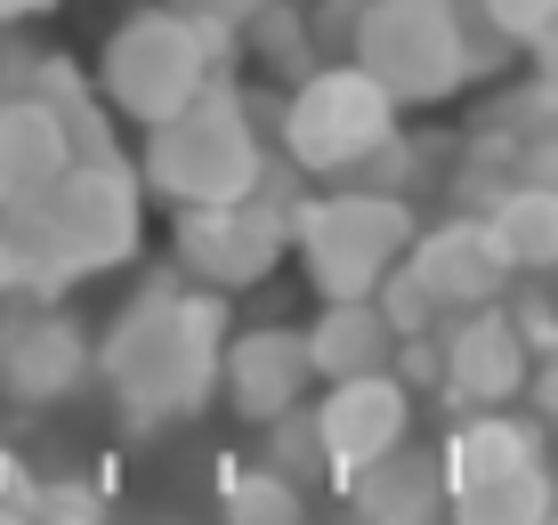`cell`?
Segmentation results:
<instances>
[{"label":"cell","mask_w":558,"mask_h":525,"mask_svg":"<svg viewBox=\"0 0 558 525\" xmlns=\"http://www.w3.org/2000/svg\"><path fill=\"white\" fill-rule=\"evenodd\" d=\"M57 267L41 259V243L25 235V219L16 210H0V307H16V300H57Z\"/></svg>","instance_id":"cell-24"},{"label":"cell","mask_w":558,"mask_h":525,"mask_svg":"<svg viewBox=\"0 0 558 525\" xmlns=\"http://www.w3.org/2000/svg\"><path fill=\"white\" fill-rule=\"evenodd\" d=\"M25 517L33 525H106V501L89 485H41V493H25Z\"/></svg>","instance_id":"cell-28"},{"label":"cell","mask_w":558,"mask_h":525,"mask_svg":"<svg viewBox=\"0 0 558 525\" xmlns=\"http://www.w3.org/2000/svg\"><path fill=\"white\" fill-rule=\"evenodd\" d=\"M373 316L389 323V340H429L437 323H446V316H437V300H429V291H421V276H413L405 259H397L389 276L373 283Z\"/></svg>","instance_id":"cell-25"},{"label":"cell","mask_w":558,"mask_h":525,"mask_svg":"<svg viewBox=\"0 0 558 525\" xmlns=\"http://www.w3.org/2000/svg\"><path fill=\"white\" fill-rule=\"evenodd\" d=\"M300 340H307V373L324 388L332 380H373V373H389V356H397V340H389V323L373 316V300H324Z\"/></svg>","instance_id":"cell-17"},{"label":"cell","mask_w":558,"mask_h":525,"mask_svg":"<svg viewBox=\"0 0 558 525\" xmlns=\"http://www.w3.org/2000/svg\"><path fill=\"white\" fill-rule=\"evenodd\" d=\"M526 420H558V356H534L526 364Z\"/></svg>","instance_id":"cell-32"},{"label":"cell","mask_w":558,"mask_h":525,"mask_svg":"<svg viewBox=\"0 0 558 525\" xmlns=\"http://www.w3.org/2000/svg\"><path fill=\"white\" fill-rule=\"evenodd\" d=\"M16 219L41 243V259L57 267V283L106 276V267H130L146 243V186L122 154H98V162H65V179L33 210H16Z\"/></svg>","instance_id":"cell-4"},{"label":"cell","mask_w":558,"mask_h":525,"mask_svg":"<svg viewBox=\"0 0 558 525\" xmlns=\"http://www.w3.org/2000/svg\"><path fill=\"white\" fill-rule=\"evenodd\" d=\"M550 510H558L550 461H534V469H502V477H486V485L446 493V525H543Z\"/></svg>","instance_id":"cell-18"},{"label":"cell","mask_w":558,"mask_h":525,"mask_svg":"<svg viewBox=\"0 0 558 525\" xmlns=\"http://www.w3.org/2000/svg\"><path fill=\"white\" fill-rule=\"evenodd\" d=\"M0 525H33L25 517V493H0Z\"/></svg>","instance_id":"cell-34"},{"label":"cell","mask_w":558,"mask_h":525,"mask_svg":"<svg viewBox=\"0 0 558 525\" xmlns=\"http://www.w3.org/2000/svg\"><path fill=\"white\" fill-rule=\"evenodd\" d=\"M437 396L461 413H510L526 396V340L510 332L502 307H470V316H446L437 323Z\"/></svg>","instance_id":"cell-10"},{"label":"cell","mask_w":558,"mask_h":525,"mask_svg":"<svg viewBox=\"0 0 558 525\" xmlns=\"http://www.w3.org/2000/svg\"><path fill=\"white\" fill-rule=\"evenodd\" d=\"M276 138H283V170L349 186L356 170L373 162V146L397 138V106L364 82L356 65H316L307 82H292V97H283Z\"/></svg>","instance_id":"cell-7"},{"label":"cell","mask_w":558,"mask_h":525,"mask_svg":"<svg viewBox=\"0 0 558 525\" xmlns=\"http://www.w3.org/2000/svg\"><path fill=\"white\" fill-rule=\"evenodd\" d=\"M349 65L389 97L397 113L446 106V97L470 89V73H461V33H453L446 0H364Z\"/></svg>","instance_id":"cell-8"},{"label":"cell","mask_w":558,"mask_h":525,"mask_svg":"<svg viewBox=\"0 0 558 525\" xmlns=\"http://www.w3.org/2000/svg\"><path fill=\"white\" fill-rule=\"evenodd\" d=\"M349 485V517L356 525H446V469H437L429 444H397L373 469L340 477Z\"/></svg>","instance_id":"cell-14"},{"label":"cell","mask_w":558,"mask_h":525,"mask_svg":"<svg viewBox=\"0 0 558 525\" xmlns=\"http://www.w3.org/2000/svg\"><path fill=\"white\" fill-rule=\"evenodd\" d=\"M219 347H227V300L195 291L179 267H162V276H146L122 300L106 340H89V373L106 380L113 413L138 437H154V429H170V420L210 404Z\"/></svg>","instance_id":"cell-1"},{"label":"cell","mask_w":558,"mask_h":525,"mask_svg":"<svg viewBox=\"0 0 558 525\" xmlns=\"http://www.w3.org/2000/svg\"><path fill=\"white\" fill-rule=\"evenodd\" d=\"M534 461H543V420H526V413H461L453 437L437 444L446 493L486 485V477H502V469H534Z\"/></svg>","instance_id":"cell-16"},{"label":"cell","mask_w":558,"mask_h":525,"mask_svg":"<svg viewBox=\"0 0 558 525\" xmlns=\"http://www.w3.org/2000/svg\"><path fill=\"white\" fill-rule=\"evenodd\" d=\"M219 82H227V33H203V25H186V16L154 9V0L113 16V33L98 41V73H89V89H98L113 106V122H130V130H154V122H170V113H186Z\"/></svg>","instance_id":"cell-2"},{"label":"cell","mask_w":558,"mask_h":525,"mask_svg":"<svg viewBox=\"0 0 558 525\" xmlns=\"http://www.w3.org/2000/svg\"><path fill=\"white\" fill-rule=\"evenodd\" d=\"M477 9H486V25L502 33L518 57H526V41L543 33V16H550V0H477Z\"/></svg>","instance_id":"cell-30"},{"label":"cell","mask_w":558,"mask_h":525,"mask_svg":"<svg viewBox=\"0 0 558 525\" xmlns=\"http://www.w3.org/2000/svg\"><path fill=\"white\" fill-rule=\"evenodd\" d=\"M446 9H453V33H461V73H470V82H494L518 49L486 25V9H477V0H446Z\"/></svg>","instance_id":"cell-26"},{"label":"cell","mask_w":558,"mask_h":525,"mask_svg":"<svg viewBox=\"0 0 558 525\" xmlns=\"http://www.w3.org/2000/svg\"><path fill=\"white\" fill-rule=\"evenodd\" d=\"M421 219L413 203L373 186H332V194H300L292 210V251L316 283V300H373V283L413 251Z\"/></svg>","instance_id":"cell-5"},{"label":"cell","mask_w":558,"mask_h":525,"mask_svg":"<svg viewBox=\"0 0 558 525\" xmlns=\"http://www.w3.org/2000/svg\"><path fill=\"white\" fill-rule=\"evenodd\" d=\"M543 525H558V510H550V517H543Z\"/></svg>","instance_id":"cell-35"},{"label":"cell","mask_w":558,"mask_h":525,"mask_svg":"<svg viewBox=\"0 0 558 525\" xmlns=\"http://www.w3.org/2000/svg\"><path fill=\"white\" fill-rule=\"evenodd\" d=\"M307 413H316V437H324L332 477L373 469L380 453H397V444L413 437V396H405L389 373H373V380H332V388H324V404H307Z\"/></svg>","instance_id":"cell-12"},{"label":"cell","mask_w":558,"mask_h":525,"mask_svg":"<svg viewBox=\"0 0 558 525\" xmlns=\"http://www.w3.org/2000/svg\"><path fill=\"white\" fill-rule=\"evenodd\" d=\"M65 162H73L65 122L33 97H0V210H33L65 179Z\"/></svg>","instance_id":"cell-15"},{"label":"cell","mask_w":558,"mask_h":525,"mask_svg":"<svg viewBox=\"0 0 558 525\" xmlns=\"http://www.w3.org/2000/svg\"><path fill=\"white\" fill-rule=\"evenodd\" d=\"M259 469L283 477V485H332V461H324V437H316V413L307 404H292V413L259 420Z\"/></svg>","instance_id":"cell-20"},{"label":"cell","mask_w":558,"mask_h":525,"mask_svg":"<svg viewBox=\"0 0 558 525\" xmlns=\"http://www.w3.org/2000/svg\"><path fill=\"white\" fill-rule=\"evenodd\" d=\"M154 9H170V16H186V25H203V33H227L235 41L243 25L267 9V0H154Z\"/></svg>","instance_id":"cell-29"},{"label":"cell","mask_w":558,"mask_h":525,"mask_svg":"<svg viewBox=\"0 0 558 525\" xmlns=\"http://www.w3.org/2000/svg\"><path fill=\"white\" fill-rule=\"evenodd\" d=\"M477 130L502 146H534V138H558V82H510L502 97H494L486 113H477Z\"/></svg>","instance_id":"cell-23"},{"label":"cell","mask_w":558,"mask_h":525,"mask_svg":"<svg viewBox=\"0 0 558 525\" xmlns=\"http://www.w3.org/2000/svg\"><path fill=\"white\" fill-rule=\"evenodd\" d=\"M307 388H316V373H307V340L300 323H252V332H227L219 347V396L235 404L243 420H276L292 413V404H307Z\"/></svg>","instance_id":"cell-13"},{"label":"cell","mask_w":558,"mask_h":525,"mask_svg":"<svg viewBox=\"0 0 558 525\" xmlns=\"http://www.w3.org/2000/svg\"><path fill=\"white\" fill-rule=\"evenodd\" d=\"M307 49H316V65H349V41H356V16L364 0H307Z\"/></svg>","instance_id":"cell-27"},{"label":"cell","mask_w":558,"mask_h":525,"mask_svg":"<svg viewBox=\"0 0 558 525\" xmlns=\"http://www.w3.org/2000/svg\"><path fill=\"white\" fill-rule=\"evenodd\" d=\"M138 186L162 194L170 210H210V203H243V194L259 186L267 170V138L252 122V106H243L235 82H219L210 97H195L186 113H170V122L138 130Z\"/></svg>","instance_id":"cell-3"},{"label":"cell","mask_w":558,"mask_h":525,"mask_svg":"<svg viewBox=\"0 0 558 525\" xmlns=\"http://www.w3.org/2000/svg\"><path fill=\"white\" fill-rule=\"evenodd\" d=\"M486 235L502 243L510 276H550V267H558V194H543V186H510L502 203L486 210Z\"/></svg>","instance_id":"cell-19"},{"label":"cell","mask_w":558,"mask_h":525,"mask_svg":"<svg viewBox=\"0 0 558 525\" xmlns=\"http://www.w3.org/2000/svg\"><path fill=\"white\" fill-rule=\"evenodd\" d=\"M89 380V332L57 300H16L0 307V404L16 413H49V404L82 396Z\"/></svg>","instance_id":"cell-9"},{"label":"cell","mask_w":558,"mask_h":525,"mask_svg":"<svg viewBox=\"0 0 558 525\" xmlns=\"http://www.w3.org/2000/svg\"><path fill=\"white\" fill-rule=\"evenodd\" d=\"M550 276H558V267H550Z\"/></svg>","instance_id":"cell-36"},{"label":"cell","mask_w":558,"mask_h":525,"mask_svg":"<svg viewBox=\"0 0 558 525\" xmlns=\"http://www.w3.org/2000/svg\"><path fill=\"white\" fill-rule=\"evenodd\" d=\"M243 49L259 57L276 82H307L316 73V49H307V16L292 9V0H267V9L243 25Z\"/></svg>","instance_id":"cell-21"},{"label":"cell","mask_w":558,"mask_h":525,"mask_svg":"<svg viewBox=\"0 0 558 525\" xmlns=\"http://www.w3.org/2000/svg\"><path fill=\"white\" fill-rule=\"evenodd\" d=\"M389 380L405 388V396H437V340H397V356H389Z\"/></svg>","instance_id":"cell-31"},{"label":"cell","mask_w":558,"mask_h":525,"mask_svg":"<svg viewBox=\"0 0 558 525\" xmlns=\"http://www.w3.org/2000/svg\"><path fill=\"white\" fill-rule=\"evenodd\" d=\"M405 267L421 276V291L437 300V316H470V307H502V291L518 283L510 276V259H502V243L486 235V219H437V227H421L413 251H405Z\"/></svg>","instance_id":"cell-11"},{"label":"cell","mask_w":558,"mask_h":525,"mask_svg":"<svg viewBox=\"0 0 558 525\" xmlns=\"http://www.w3.org/2000/svg\"><path fill=\"white\" fill-rule=\"evenodd\" d=\"M292 210H300V170H259V186L243 203H210L170 219V267L195 291H252L276 276V259L292 251Z\"/></svg>","instance_id":"cell-6"},{"label":"cell","mask_w":558,"mask_h":525,"mask_svg":"<svg viewBox=\"0 0 558 525\" xmlns=\"http://www.w3.org/2000/svg\"><path fill=\"white\" fill-rule=\"evenodd\" d=\"M219 525H307V493H300V485H283V477H267L252 461V469L227 477Z\"/></svg>","instance_id":"cell-22"},{"label":"cell","mask_w":558,"mask_h":525,"mask_svg":"<svg viewBox=\"0 0 558 525\" xmlns=\"http://www.w3.org/2000/svg\"><path fill=\"white\" fill-rule=\"evenodd\" d=\"M526 57H534V73H543V82H558V0H550L543 33H534V41H526Z\"/></svg>","instance_id":"cell-33"}]
</instances>
